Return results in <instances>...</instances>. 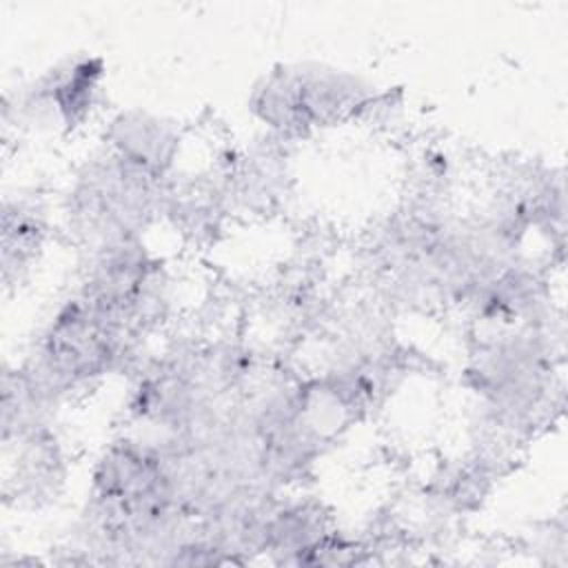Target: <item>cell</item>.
Segmentation results:
<instances>
[{"instance_id":"3957f363","label":"cell","mask_w":568,"mask_h":568,"mask_svg":"<svg viewBox=\"0 0 568 568\" xmlns=\"http://www.w3.org/2000/svg\"><path fill=\"white\" fill-rule=\"evenodd\" d=\"M109 151L142 171L166 180L180 151V131L146 111H122L109 126Z\"/></svg>"},{"instance_id":"7a4b0ae2","label":"cell","mask_w":568,"mask_h":568,"mask_svg":"<svg viewBox=\"0 0 568 568\" xmlns=\"http://www.w3.org/2000/svg\"><path fill=\"white\" fill-rule=\"evenodd\" d=\"M104 80L100 58L75 55L36 78L16 98L18 118L27 124H49L73 131L82 126L95 104Z\"/></svg>"},{"instance_id":"6da1fadb","label":"cell","mask_w":568,"mask_h":568,"mask_svg":"<svg viewBox=\"0 0 568 568\" xmlns=\"http://www.w3.org/2000/svg\"><path fill=\"white\" fill-rule=\"evenodd\" d=\"M359 78L335 69L273 71L255 89L253 109L277 131H304L328 124L366 104Z\"/></svg>"},{"instance_id":"277c9868","label":"cell","mask_w":568,"mask_h":568,"mask_svg":"<svg viewBox=\"0 0 568 568\" xmlns=\"http://www.w3.org/2000/svg\"><path fill=\"white\" fill-rule=\"evenodd\" d=\"M49 235L47 211L27 200H9L2 204V280L7 286L22 282L38 264Z\"/></svg>"}]
</instances>
